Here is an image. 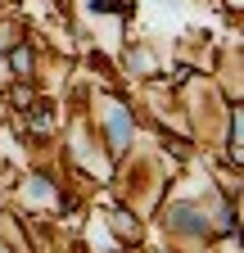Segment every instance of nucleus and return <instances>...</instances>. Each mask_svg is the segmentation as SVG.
Wrapping results in <instances>:
<instances>
[{
  "label": "nucleus",
  "instance_id": "nucleus-1",
  "mask_svg": "<svg viewBox=\"0 0 244 253\" xmlns=\"http://www.w3.org/2000/svg\"><path fill=\"white\" fill-rule=\"evenodd\" d=\"M167 226L190 231V235H203V231H208V217H203L199 208H190V204H176V208H167Z\"/></svg>",
  "mask_w": 244,
  "mask_h": 253
},
{
  "label": "nucleus",
  "instance_id": "nucleus-2",
  "mask_svg": "<svg viewBox=\"0 0 244 253\" xmlns=\"http://www.w3.org/2000/svg\"><path fill=\"white\" fill-rule=\"evenodd\" d=\"M109 140H113V149L131 145V118H127L122 104H109Z\"/></svg>",
  "mask_w": 244,
  "mask_h": 253
},
{
  "label": "nucleus",
  "instance_id": "nucleus-3",
  "mask_svg": "<svg viewBox=\"0 0 244 253\" xmlns=\"http://www.w3.org/2000/svg\"><path fill=\"white\" fill-rule=\"evenodd\" d=\"M50 195H54V190H50L45 181H32V185H27V199H32V204H45Z\"/></svg>",
  "mask_w": 244,
  "mask_h": 253
},
{
  "label": "nucleus",
  "instance_id": "nucleus-4",
  "mask_svg": "<svg viewBox=\"0 0 244 253\" xmlns=\"http://www.w3.org/2000/svg\"><path fill=\"white\" fill-rule=\"evenodd\" d=\"M9 63L18 73H27V68H32V54H27V50H9Z\"/></svg>",
  "mask_w": 244,
  "mask_h": 253
},
{
  "label": "nucleus",
  "instance_id": "nucleus-5",
  "mask_svg": "<svg viewBox=\"0 0 244 253\" xmlns=\"http://www.w3.org/2000/svg\"><path fill=\"white\" fill-rule=\"evenodd\" d=\"M0 253H9V249H0Z\"/></svg>",
  "mask_w": 244,
  "mask_h": 253
},
{
  "label": "nucleus",
  "instance_id": "nucleus-6",
  "mask_svg": "<svg viewBox=\"0 0 244 253\" xmlns=\"http://www.w3.org/2000/svg\"><path fill=\"white\" fill-rule=\"evenodd\" d=\"M0 68H5V63H0Z\"/></svg>",
  "mask_w": 244,
  "mask_h": 253
}]
</instances>
